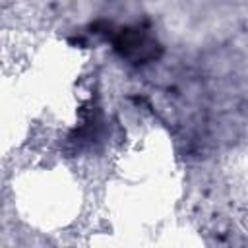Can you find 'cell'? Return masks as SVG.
I'll list each match as a JSON object with an SVG mask.
<instances>
[{"instance_id":"cell-1","label":"cell","mask_w":248,"mask_h":248,"mask_svg":"<svg viewBox=\"0 0 248 248\" xmlns=\"http://www.w3.org/2000/svg\"><path fill=\"white\" fill-rule=\"evenodd\" d=\"M12 196L19 219L43 232L72 225L83 202L79 180L62 165L21 169L12 180Z\"/></svg>"},{"instance_id":"cell-2","label":"cell","mask_w":248,"mask_h":248,"mask_svg":"<svg viewBox=\"0 0 248 248\" xmlns=\"http://www.w3.org/2000/svg\"><path fill=\"white\" fill-rule=\"evenodd\" d=\"M223 170L234 211L248 231V153H231Z\"/></svg>"}]
</instances>
